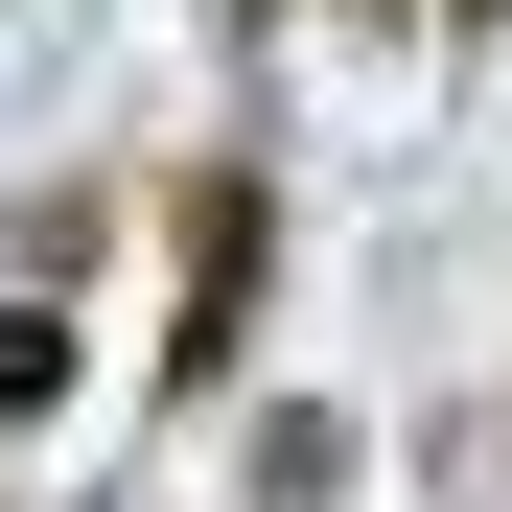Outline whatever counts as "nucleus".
<instances>
[{"instance_id":"1","label":"nucleus","mask_w":512,"mask_h":512,"mask_svg":"<svg viewBox=\"0 0 512 512\" xmlns=\"http://www.w3.org/2000/svg\"><path fill=\"white\" fill-rule=\"evenodd\" d=\"M163 233H187V303H163V396H233L256 303H280V187H256V163H210Z\"/></svg>"},{"instance_id":"2","label":"nucleus","mask_w":512,"mask_h":512,"mask_svg":"<svg viewBox=\"0 0 512 512\" xmlns=\"http://www.w3.org/2000/svg\"><path fill=\"white\" fill-rule=\"evenodd\" d=\"M47 419H70V280L0 303V443H47Z\"/></svg>"},{"instance_id":"3","label":"nucleus","mask_w":512,"mask_h":512,"mask_svg":"<svg viewBox=\"0 0 512 512\" xmlns=\"http://www.w3.org/2000/svg\"><path fill=\"white\" fill-rule=\"evenodd\" d=\"M350 489V419H256V512H326Z\"/></svg>"},{"instance_id":"4","label":"nucleus","mask_w":512,"mask_h":512,"mask_svg":"<svg viewBox=\"0 0 512 512\" xmlns=\"http://www.w3.org/2000/svg\"><path fill=\"white\" fill-rule=\"evenodd\" d=\"M419 24H512V0H419Z\"/></svg>"}]
</instances>
